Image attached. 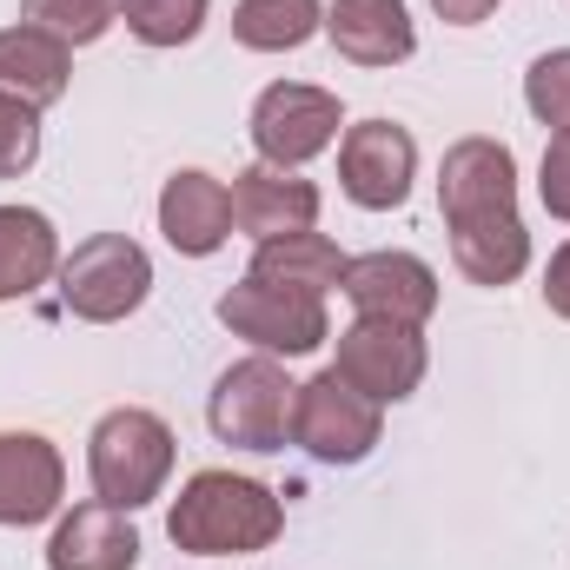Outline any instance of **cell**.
I'll return each instance as SVG.
<instances>
[{
  "label": "cell",
  "mask_w": 570,
  "mask_h": 570,
  "mask_svg": "<svg viewBox=\"0 0 570 570\" xmlns=\"http://www.w3.org/2000/svg\"><path fill=\"white\" fill-rule=\"evenodd\" d=\"M438 213L451 233V266L471 285H511L531 266V233L518 213V159L504 140L464 134L444 146L438 166Z\"/></svg>",
  "instance_id": "cell-1"
},
{
  "label": "cell",
  "mask_w": 570,
  "mask_h": 570,
  "mask_svg": "<svg viewBox=\"0 0 570 570\" xmlns=\"http://www.w3.org/2000/svg\"><path fill=\"white\" fill-rule=\"evenodd\" d=\"M279 531V491L246 478V471H193L166 511V538L186 558H259Z\"/></svg>",
  "instance_id": "cell-2"
},
{
  "label": "cell",
  "mask_w": 570,
  "mask_h": 570,
  "mask_svg": "<svg viewBox=\"0 0 570 570\" xmlns=\"http://www.w3.org/2000/svg\"><path fill=\"white\" fill-rule=\"evenodd\" d=\"M173 458H179V438L146 405H120L87 431V478H94V498L114 511L153 504L173 478Z\"/></svg>",
  "instance_id": "cell-3"
},
{
  "label": "cell",
  "mask_w": 570,
  "mask_h": 570,
  "mask_svg": "<svg viewBox=\"0 0 570 570\" xmlns=\"http://www.w3.org/2000/svg\"><path fill=\"white\" fill-rule=\"evenodd\" d=\"M60 305L73 312V318H87V325H120V318H134L146 305V292H153V259H146L140 239H127V233H94V239H80L67 259H60Z\"/></svg>",
  "instance_id": "cell-4"
},
{
  "label": "cell",
  "mask_w": 570,
  "mask_h": 570,
  "mask_svg": "<svg viewBox=\"0 0 570 570\" xmlns=\"http://www.w3.org/2000/svg\"><path fill=\"white\" fill-rule=\"evenodd\" d=\"M292 379H285L279 358H266V352H253V358H239V365H226L219 372V385H213V399H206V425L219 444H233V451H285L292 444Z\"/></svg>",
  "instance_id": "cell-5"
},
{
  "label": "cell",
  "mask_w": 570,
  "mask_h": 570,
  "mask_svg": "<svg viewBox=\"0 0 570 570\" xmlns=\"http://www.w3.org/2000/svg\"><path fill=\"white\" fill-rule=\"evenodd\" d=\"M385 438V405L352 392L332 365L292 392V444L318 464H365Z\"/></svg>",
  "instance_id": "cell-6"
},
{
  "label": "cell",
  "mask_w": 570,
  "mask_h": 570,
  "mask_svg": "<svg viewBox=\"0 0 570 570\" xmlns=\"http://www.w3.org/2000/svg\"><path fill=\"white\" fill-rule=\"evenodd\" d=\"M219 325L233 338H246L253 352L266 358H305L332 338V318H325V298L312 292H292V285H266V279H239L219 298Z\"/></svg>",
  "instance_id": "cell-7"
},
{
  "label": "cell",
  "mask_w": 570,
  "mask_h": 570,
  "mask_svg": "<svg viewBox=\"0 0 570 570\" xmlns=\"http://www.w3.org/2000/svg\"><path fill=\"white\" fill-rule=\"evenodd\" d=\"M425 365H431L425 325H392V318H352L338 332V358H332V372L352 392H365L372 405L412 399L425 385Z\"/></svg>",
  "instance_id": "cell-8"
},
{
  "label": "cell",
  "mask_w": 570,
  "mask_h": 570,
  "mask_svg": "<svg viewBox=\"0 0 570 570\" xmlns=\"http://www.w3.org/2000/svg\"><path fill=\"white\" fill-rule=\"evenodd\" d=\"M253 153L266 159V166H285V173H298L305 159H318L325 146L338 140V127H345V114H338V94H325V87H312V80H273L259 100H253Z\"/></svg>",
  "instance_id": "cell-9"
},
{
  "label": "cell",
  "mask_w": 570,
  "mask_h": 570,
  "mask_svg": "<svg viewBox=\"0 0 570 570\" xmlns=\"http://www.w3.org/2000/svg\"><path fill=\"white\" fill-rule=\"evenodd\" d=\"M419 179V140L399 120H358L338 140V186L358 213H399Z\"/></svg>",
  "instance_id": "cell-10"
},
{
  "label": "cell",
  "mask_w": 570,
  "mask_h": 570,
  "mask_svg": "<svg viewBox=\"0 0 570 570\" xmlns=\"http://www.w3.org/2000/svg\"><path fill=\"white\" fill-rule=\"evenodd\" d=\"M338 292L352 298L358 318H392V325H425L438 312V273L419 253H358L345 259Z\"/></svg>",
  "instance_id": "cell-11"
},
{
  "label": "cell",
  "mask_w": 570,
  "mask_h": 570,
  "mask_svg": "<svg viewBox=\"0 0 570 570\" xmlns=\"http://www.w3.org/2000/svg\"><path fill=\"white\" fill-rule=\"evenodd\" d=\"M67 458L40 431H0V531H27L60 518Z\"/></svg>",
  "instance_id": "cell-12"
},
{
  "label": "cell",
  "mask_w": 570,
  "mask_h": 570,
  "mask_svg": "<svg viewBox=\"0 0 570 570\" xmlns=\"http://www.w3.org/2000/svg\"><path fill=\"white\" fill-rule=\"evenodd\" d=\"M159 233L179 259H213L233 239V186L199 166H179L159 186Z\"/></svg>",
  "instance_id": "cell-13"
},
{
  "label": "cell",
  "mask_w": 570,
  "mask_h": 570,
  "mask_svg": "<svg viewBox=\"0 0 570 570\" xmlns=\"http://www.w3.org/2000/svg\"><path fill=\"white\" fill-rule=\"evenodd\" d=\"M134 564H140L134 511H114L100 498L60 511V524L47 538V570H134Z\"/></svg>",
  "instance_id": "cell-14"
},
{
  "label": "cell",
  "mask_w": 570,
  "mask_h": 570,
  "mask_svg": "<svg viewBox=\"0 0 570 570\" xmlns=\"http://www.w3.org/2000/svg\"><path fill=\"white\" fill-rule=\"evenodd\" d=\"M233 226L253 239H285V233H312L318 226V186L285 173V166H246L233 173Z\"/></svg>",
  "instance_id": "cell-15"
},
{
  "label": "cell",
  "mask_w": 570,
  "mask_h": 570,
  "mask_svg": "<svg viewBox=\"0 0 570 570\" xmlns=\"http://www.w3.org/2000/svg\"><path fill=\"white\" fill-rule=\"evenodd\" d=\"M325 33L352 67H405L419 53V27L405 0H332Z\"/></svg>",
  "instance_id": "cell-16"
},
{
  "label": "cell",
  "mask_w": 570,
  "mask_h": 570,
  "mask_svg": "<svg viewBox=\"0 0 570 570\" xmlns=\"http://www.w3.org/2000/svg\"><path fill=\"white\" fill-rule=\"evenodd\" d=\"M73 80V47L40 33V27H0V94L27 100V107H53Z\"/></svg>",
  "instance_id": "cell-17"
},
{
  "label": "cell",
  "mask_w": 570,
  "mask_h": 570,
  "mask_svg": "<svg viewBox=\"0 0 570 570\" xmlns=\"http://www.w3.org/2000/svg\"><path fill=\"white\" fill-rule=\"evenodd\" d=\"M60 233L40 206H0V305L27 298L60 273Z\"/></svg>",
  "instance_id": "cell-18"
},
{
  "label": "cell",
  "mask_w": 570,
  "mask_h": 570,
  "mask_svg": "<svg viewBox=\"0 0 570 570\" xmlns=\"http://www.w3.org/2000/svg\"><path fill=\"white\" fill-rule=\"evenodd\" d=\"M246 279L292 285V292L325 298V292H338V279H345V253H338L325 233H285V239H259V253H253Z\"/></svg>",
  "instance_id": "cell-19"
},
{
  "label": "cell",
  "mask_w": 570,
  "mask_h": 570,
  "mask_svg": "<svg viewBox=\"0 0 570 570\" xmlns=\"http://www.w3.org/2000/svg\"><path fill=\"white\" fill-rule=\"evenodd\" d=\"M312 33H325V0H239L233 40L246 53H298Z\"/></svg>",
  "instance_id": "cell-20"
},
{
  "label": "cell",
  "mask_w": 570,
  "mask_h": 570,
  "mask_svg": "<svg viewBox=\"0 0 570 570\" xmlns=\"http://www.w3.org/2000/svg\"><path fill=\"white\" fill-rule=\"evenodd\" d=\"M213 0H120V20L140 47H186L199 40Z\"/></svg>",
  "instance_id": "cell-21"
},
{
  "label": "cell",
  "mask_w": 570,
  "mask_h": 570,
  "mask_svg": "<svg viewBox=\"0 0 570 570\" xmlns=\"http://www.w3.org/2000/svg\"><path fill=\"white\" fill-rule=\"evenodd\" d=\"M20 20L67 40V47H94L120 20V0H20Z\"/></svg>",
  "instance_id": "cell-22"
},
{
  "label": "cell",
  "mask_w": 570,
  "mask_h": 570,
  "mask_svg": "<svg viewBox=\"0 0 570 570\" xmlns=\"http://www.w3.org/2000/svg\"><path fill=\"white\" fill-rule=\"evenodd\" d=\"M524 107H531L538 127L570 134V47H551V53L531 60V73H524Z\"/></svg>",
  "instance_id": "cell-23"
},
{
  "label": "cell",
  "mask_w": 570,
  "mask_h": 570,
  "mask_svg": "<svg viewBox=\"0 0 570 570\" xmlns=\"http://www.w3.org/2000/svg\"><path fill=\"white\" fill-rule=\"evenodd\" d=\"M40 159V107L0 94V179H20Z\"/></svg>",
  "instance_id": "cell-24"
},
{
  "label": "cell",
  "mask_w": 570,
  "mask_h": 570,
  "mask_svg": "<svg viewBox=\"0 0 570 570\" xmlns=\"http://www.w3.org/2000/svg\"><path fill=\"white\" fill-rule=\"evenodd\" d=\"M538 199H544V213H551V219H564V226H570V134H551V146H544Z\"/></svg>",
  "instance_id": "cell-25"
},
{
  "label": "cell",
  "mask_w": 570,
  "mask_h": 570,
  "mask_svg": "<svg viewBox=\"0 0 570 570\" xmlns=\"http://www.w3.org/2000/svg\"><path fill=\"white\" fill-rule=\"evenodd\" d=\"M544 305H551V318L570 325V239L551 253V266H544Z\"/></svg>",
  "instance_id": "cell-26"
},
{
  "label": "cell",
  "mask_w": 570,
  "mask_h": 570,
  "mask_svg": "<svg viewBox=\"0 0 570 570\" xmlns=\"http://www.w3.org/2000/svg\"><path fill=\"white\" fill-rule=\"evenodd\" d=\"M431 13H438L444 27H478V20L498 13V0H431Z\"/></svg>",
  "instance_id": "cell-27"
}]
</instances>
